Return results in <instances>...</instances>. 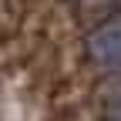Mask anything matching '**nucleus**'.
I'll return each mask as SVG.
<instances>
[{
	"label": "nucleus",
	"mask_w": 121,
	"mask_h": 121,
	"mask_svg": "<svg viewBox=\"0 0 121 121\" xmlns=\"http://www.w3.org/2000/svg\"><path fill=\"white\" fill-rule=\"evenodd\" d=\"M84 54L91 57V64H98L101 71H121V13L114 20L87 30Z\"/></svg>",
	"instance_id": "obj_1"
},
{
	"label": "nucleus",
	"mask_w": 121,
	"mask_h": 121,
	"mask_svg": "<svg viewBox=\"0 0 121 121\" xmlns=\"http://www.w3.org/2000/svg\"><path fill=\"white\" fill-rule=\"evenodd\" d=\"M71 7H74V20L84 30H94V27L118 17L121 0H71Z\"/></svg>",
	"instance_id": "obj_2"
},
{
	"label": "nucleus",
	"mask_w": 121,
	"mask_h": 121,
	"mask_svg": "<svg viewBox=\"0 0 121 121\" xmlns=\"http://www.w3.org/2000/svg\"><path fill=\"white\" fill-rule=\"evenodd\" d=\"M101 121H121V71H111L98 87Z\"/></svg>",
	"instance_id": "obj_3"
}]
</instances>
